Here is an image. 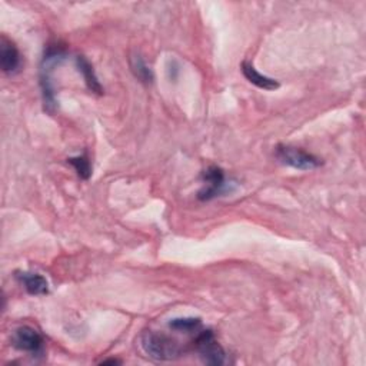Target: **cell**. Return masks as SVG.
<instances>
[{
  "instance_id": "1",
  "label": "cell",
  "mask_w": 366,
  "mask_h": 366,
  "mask_svg": "<svg viewBox=\"0 0 366 366\" xmlns=\"http://www.w3.org/2000/svg\"><path fill=\"white\" fill-rule=\"evenodd\" d=\"M66 59V52L62 47L49 46L40 64V88L45 110L53 114L58 109V97L53 83V71Z\"/></svg>"
},
{
  "instance_id": "2",
  "label": "cell",
  "mask_w": 366,
  "mask_h": 366,
  "mask_svg": "<svg viewBox=\"0 0 366 366\" xmlns=\"http://www.w3.org/2000/svg\"><path fill=\"white\" fill-rule=\"evenodd\" d=\"M143 351L156 361H175L183 355V347L172 337L162 332L146 330L141 337Z\"/></svg>"
},
{
  "instance_id": "3",
  "label": "cell",
  "mask_w": 366,
  "mask_h": 366,
  "mask_svg": "<svg viewBox=\"0 0 366 366\" xmlns=\"http://www.w3.org/2000/svg\"><path fill=\"white\" fill-rule=\"evenodd\" d=\"M202 179L205 182V186L197 195L201 201H212L215 197L232 193L236 189L235 182H229L219 166H209L208 169L204 171Z\"/></svg>"
},
{
  "instance_id": "4",
  "label": "cell",
  "mask_w": 366,
  "mask_h": 366,
  "mask_svg": "<svg viewBox=\"0 0 366 366\" xmlns=\"http://www.w3.org/2000/svg\"><path fill=\"white\" fill-rule=\"evenodd\" d=\"M195 346L205 363L216 365V366L228 363L226 352L223 351V347L216 342L213 332L210 329L201 328L196 332Z\"/></svg>"
},
{
  "instance_id": "5",
  "label": "cell",
  "mask_w": 366,
  "mask_h": 366,
  "mask_svg": "<svg viewBox=\"0 0 366 366\" xmlns=\"http://www.w3.org/2000/svg\"><path fill=\"white\" fill-rule=\"evenodd\" d=\"M276 158L284 164H288L291 168L299 171H312L319 168L322 164L319 158H316L315 155L304 151L301 147L293 146H278Z\"/></svg>"
},
{
  "instance_id": "6",
  "label": "cell",
  "mask_w": 366,
  "mask_h": 366,
  "mask_svg": "<svg viewBox=\"0 0 366 366\" xmlns=\"http://www.w3.org/2000/svg\"><path fill=\"white\" fill-rule=\"evenodd\" d=\"M43 337L39 330L32 326H21L14 330L13 334V346L21 349V351L29 352L33 356L40 355L43 352Z\"/></svg>"
},
{
  "instance_id": "7",
  "label": "cell",
  "mask_w": 366,
  "mask_h": 366,
  "mask_svg": "<svg viewBox=\"0 0 366 366\" xmlns=\"http://www.w3.org/2000/svg\"><path fill=\"white\" fill-rule=\"evenodd\" d=\"M0 62H2V69L5 73L13 75L19 71L22 64V56L19 49L14 46L12 40L6 36L2 38L0 42Z\"/></svg>"
},
{
  "instance_id": "8",
  "label": "cell",
  "mask_w": 366,
  "mask_h": 366,
  "mask_svg": "<svg viewBox=\"0 0 366 366\" xmlns=\"http://www.w3.org/2000/svg\"><path fill=\"white\" fill-rule=\"evenodd\" d=\"M16 279H18L27 293L33 296H43L49 293V284L46 278H43L39 273L33 272H18L16 273Z\"/></svg>"
},
{
  "instance_id": "9",
  "label": "cell",
  "mask_w": 366,
  "mask_h": 366,
  "mask_svg": "<svg viewBox=\"0 0 366 366\" xmlns=\"http://www.w3.org/2000/svg\"><path fill=\"white\" fill-rule=\"evenodd\" d=\"M241 71L243 73V76L252 83V85H255L256 88L259 89H263V90H275L279 88V82L272 79V77H268L265 76L262 73H259L255 66L252 63L249 62H243L242 66H241Z\"/></svg>"
},
{
  "instance_id": "10",
  "label": "cell",
  "mask_w": 366,
  "mask_h": 366,
  "mask_svg": "<svg viewBox=\"0 0 366 366\" xmlns=\"http://www.w3.org/2000/svg\"><path fill=\"white\" fill-rule=\"evenodd\" d=\"M76 64H77L79 72L83 75V79H85V83H86V86L89 88V90L93 93H97V95H102L103 88L101 85V82H99L90 62L85 56H77Z\"/></svg>"
},
{
  "instance_id": "11",
  "label": "cell",
  "mask_w": 366,
  "mask_h": 366,
  "mask_svg": "<svg viewBox=\"0 0 366 366\" xmlns=\"http://www.w3.org/2000/svg\"><path fill=\"white\" fill-rule=\"evenodd\" d=\"M130 68L133 75H135L141 82L143 83H151L154 80V73L151 68L146 64V62L142 59V56L135 55L130 59Z\"/></svg>"
},
{
  "instance_id": "12",
  "label": "cell",
  "mask_w": 366,
  "mask_h": 366,
  "mask_svg": "<svg viewBox=\"0 0 366 366\" xmlns=\"http://www.w3.org/2000/svg\"><path fill=\"white\" fill-rule=\"evenodd\" d=\"M169 328L186 334H196L202 328V321L199 318H176L169 322Z\"/></svg>"
},
{
  "instance_id": "13",
  "label": "cell",
  "mask_w": 366,
  "mask_h": 366,
  "mask_svg": "<svg viewBox=\"0 0 366 366\" xmlns=\"http://www.w3.org/2000/svg\"><path fill=\"white\" fill-rule=\"evenodd\" d=\"M68 163H71L77 176L83 180H88L90 176H92V164H90V160L86 155H80V156H76V158H69L68 159Z\"/></svg>"
},
{
  "instance_id": "14",
  "label": "cell",
  "mask_w": 366,
  "mask_h": 366,
  "mask_svg": "<svg viewBox=\"0 0 366 366\" xmlns=\"http://www.w3.org/2000/svg\"><path fill=\"white\" fill-rule=\"evenodd\" d=\"M103 363H119V361H116V359H109V361H103Z\"/></svg>"
}]
</instances>
